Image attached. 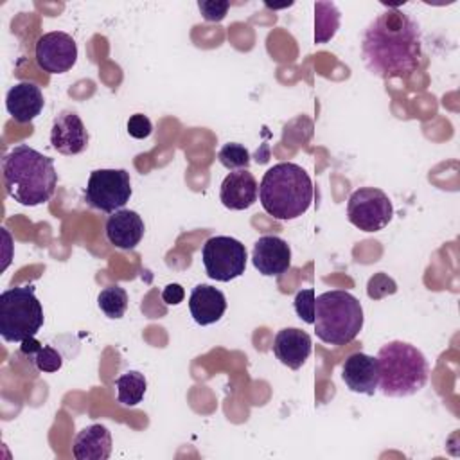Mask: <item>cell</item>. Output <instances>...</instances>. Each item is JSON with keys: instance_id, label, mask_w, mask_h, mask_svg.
Returning a JSON list of instances; mask_svg holds the SVG:
<instances>
[{"instance_id": "obj_27", "label": "cell", "mask_w": 460, "mask_h": 460, "mask_svg": "<svg viewBox=\"0 0 460 460\" xmlns=\"http://www.w3.org/2000/svg\"><path fill=\"white\" fill-rule=\"evenodd\" d=\"M198 9L207 22H221L230 9V2H226V0H199Z\"/></svg>"}, {"instance_id": "obj_12", "label": "cell", "mask_w": 460, "mask_h": 460, "mask_svg": "<svg viewBox=\"0 0 460 460\" xmlns=\"http://www.w3.org/2000/svg\"><path fill=\"white\" fill-rule=\"evenodd\" d=\"M252 262L264 277H279L291 266V248L279 235H262L252 250Z\"/></svg>"}, {"instance_id": "obj_6", "label": "cell", "mask_w": 460, "mask_h": 460, "mask_svg": "<svg viewBox=\"0 0 460 460\" xmlns=\"http://www.w3.org/2000/svg\"><path fill=\"white\" fill-rule=\"evenodd\" d=\"M45 322L34 286H16L0 295V336L9 343L34 338Z\"/></svg>"}, {"instance_id": "obj_7", "label": "cell", "mask_w": 460, "mask_h": 460, "mask_svg": "<svg viewBox=\"0 0 460 460\" xmlns=\"http://www.w3.org/2000/svg\"><path fill=\"white\" fill-rule=\"evenodd\" d=\"M246 246L230 235L208 237L201 248L207 275L217 282H230L246 270Z\"/></svg>"}, {"instance_id": "obj_21", "label": "cell", "mask_w": 460, "mask_h": 460, "mask_svg": "<svg viewBox=\"0 0 460 460\" xmlns=\"http://www.w3.org/2000/svg\"><path fill=\"white\" fill-rule=\"evenodd\" d=\"M20 350H22V354L32 358V361L40 372H58L63 365L61 354L50 345H41L36 338H29V340L22 341Z\"/></svg>"}, {"instance_id": "obj_22", "label": "cell", "mask_w": 460, "mask_h": 460, "mask_svg": "<svg viewBox=\"0 0 460 460\" xmlns=\"http://www.w3.org/2000/svg\"><path fill=\"white\" fill-rule=\"evenodd\" d=\"M115 386H117V401L120 404L137 406L144 399L147 381L142 372L128 370L126 374H122L115 379Z\"/></svg>"}, {"instance_id": "obj_23", "label": "cell", "mask_w": 460, "mask_h": 460, "mask_svg": "<svg viewBox=\"0 0 460 460\" xmlns=\"http://www.w3.org/2000/svg\"><path fill=\"white\" fill-rule=\"evenodd\" d=\"M99 309L111 320H119L124 316L128 309V293L124 288L113 284L104 288L97 296Z\"/></svg>"}, {"instance_id": "obj_29", "label": "cell", "mask_w": 460, "mask_h": 460, "mask_svg": "<svg viewBox=\"0 0 460 460\" xmlns=\"http://www.w3.org/2000/svg\"><path fill=\"white\" fill-rule=\"evenodd\" d=\"M183 298H185V291L180 284H167L162 291V300L167 305H178L180 302H183Z\"/></svg>"}, {"instance_id": "obj_8", "label": "cell", "mask_w": 460, "mask_h": 460, "mask_svg": "<svg viewBox=\"0 0 460 460\" xmlns=\"http://www.w3.org/2000/svg\"><path fill=\"white\" fill-rule=\"evenodd\" d=\"M131 192V180L126 169H95L90 172L84 201L92 208L111 214L124 208Z\"/></svg>"}, {"instance_id": "obj_16", "label": "cell", "mask_w": 460, "mask_h": 460, "mask_svg": "<svg viewBox=\"0 0 460 460\" xmlns=\"http://www.w3.org/2000/svg\"><path fill=\"white\" fill-rule=\"evenodd\" d=\"M106 237L108 241L120 250H133L144 237V221L142 217L129 208L115 210L106 219Z\"/></svg>"}, {"instance_id": "obj_24", "label": "cell", "mask_w": 460, "mask_h": 460, "mask_svg": "<svg viewBox=\"0 0 460 460\" xmlns=\"http://www.w3.org/2000/svg\"><path fill=\"white\" fill-rule=\"evenodd\" d=\"M217 160L223 167L230 171L248 169L250 167V153L243 144L228 142L217 151Z\"/></svg>"}, {"instance_id": "obj_3", "label": "cell", "mask_w": 460, "mask_h": 460, "mask_svg": "<svg viewBox=\"0 0 460 460\" xmlns=\"http://www.w3.org/2000/svg\"><path fill=\"white\" fill-rule=\"evenodd\" d=\"M259 201L275 219H295L305 214L313 203V181L298 164H275L259 183Z\"/></svg>"}, {"instance_id": "obj_5", "label": "cell", "mask_w": 460, "mask_h": 460, "mask_svg": "<svg viewBox=\"0 0 460 460\" xmlns=\"http://www.w3.org/2000/svg\"><path fill=\"white\" fill-rule=\"evenodd\" d=\"M313 325L323 343L347 345L363 327V307L349 291H325L316 296Z\"/></svg>"}, {"instance_id": "obj_2", "label": "cell", "mask_w": 460, "mask_h": 460, "mask_svg": "<svg viewBox=\"0 0 460 460\" xmlns=\"http://www.w3.org/2000/svg\"><path fill=\"white\" fill-rule=\"evenodd\" d=\"M2 180L5 192L20 205L38 207L47 203L58 185L54 160L20 144L2 158Z\"/></svg>"}, {"instance_id": "obj_19", "label": "cell", "mask_w": 460, "mask_h": 460, "mask_svg": "<svg viewBox=\"0 0 460 460\" xmlns=\"http://www.w3.org/2000/svg\"><path fill=\"white\" fill-rule=\"evenodd\" d=\"M75 460H106L111 455V433L102 424L83 428L72 444Z\"/></svg>"}, {"instance_id": "obj_9", "label": "cell", "mask_w": 460, "mask_h": 460, "mask_svg": "<svg viewBox=\"0 0 460 460\" xmlns=\"http://www.w3.org/2000/svg\"><path fill=\"white\" fill-rule=\"evenodd\" d=\"M394 217L390 198L377 187H359L347 201V219L363 232H379Z\"/></svg>"}, {"instance_id": "obj_11", "label": "cell", "mask_w": 460, "mask_h": 460, "mask_svg": "<svg viewBox=\"0 0 460 460\" xmlns=\"http://www.w3.org/2000/svg\"><path fill=\"white\" fill-rule=\"evenodd\" d=\"M50 144L61 155H79L88 146V131L81 117L72 110H63L54 117Z\"/></svg>"}, {"instance_id": "obj_13", "label": "cell", "mask_w": 460, "mask_h": 460, "mask_svg": "<svg viewBox=\"0 0 460 460\" xmlns=\"http://www.w3.org/2000/svg\"><path fill=\"white\" fill-rule=\"evenodd\" d=\"M341 379L350 392L374 395L379 383L377 359L365 352L350 354L341 367Z\"/></svg>"}, {"instance_id": "obj_17", "label": "cell", "mask_w": 460, "mask_h": 460, "mask_svg": "<svg viewBox=\"0 0 460 460\" xmlns=\"http://www.w3.org/2000/svg\"><path fill=\"white\" fill-rule=\"evenodd\" d=\"M43 93L40 86L29 81H22L14 84L7 95H5V108L7 113L18 122V124H27L34 120L41 110H43Z\"/></svg>"}, {"instance_id": "obj_10", "label": "cell", "mask_w": 460, "mask_h": 460, "mask_svg": "<svg viewBox=\"0 0 460 460\" xmlns=\"http://www.w3.org/2000/svg\"><path fill=\"white\" fill-rule=\"evenodd\" d=\"M34 59L47 74L68 72L77 61V43L63 31L45 32L36 41Z\"/></svg>"}, {"instance_id": "obj_18", "label": "cell", "mask_w": 460, "mask_h": 460, "mask_svg": "<svg viewBox=\"0 0 460 460\" xmlns=\"http://www.w3.org/2000/svg\"><path fill=\"white\" fill-rule=\"evenodd\" d=\"M189 311L198 325L216 323L226 311V296L214 286L198 284L190 291Z\"/></svg>"}, {"instance_id": "obj_4", "label": "cell", "mask_w": 460, "mask_h": 460, "mask_svg": "<svg viewBox=\"0 0 460 460\" xmlns=\"http://www.w3.org/2000/svg\"><path fill=\"white\" fill-rule=\"evenodd\" d=\"M377 388L388 397H408L424 388L429 365L424 354L401 340L385 343L377 356Z\"/></svg>"}, {"instance_id": "obj_26", "label": "cell", "mask_w": 460, "mask_h": 460, "mask_svg": "<svg viewBox=\"0 0 460 460\" xmlns=\"http://www.w3.org/2000/svg\"><path fill=\"white\" fill-rule=\"evenodd\" d=\"M314 304H316V295H314L313 288L300 289L293 300L295 313L298 314V318L311 325L314 323Z\"/></svg>"}, {"instance_id": "obj_25", "label": "cell", "mask_w": 460, "mask_h": 460, "mask_svg": "<svg viewBox=\"0 0 460 460\" xmlns=\"http://www.w3.org/2000/svg\"><path fill=\"white\" fill-rule=\"evenodd\" d=\"M397 293V284L392 277H388L386 273L379 271V273H374L370 279H368V284H367V295L368 298L372 300H381L388 295H394Z\"/></svg>"}, {"instance_id": "obj_14", "label": "cell", "mask_w": 460, "mask_h": 460, "mask_svg": "<svg viewBox=\"0 0 460 460\" xmlns=\"http://www.w3.org/2000/svg\"><path fill=\"white\" fill-rule=\"evenodd\" d=\"M275 358L291 370H298L313 350L311 336L296 327L280 329L273 338Z\"/></svg>"}, {"instance_id": "obj_1", "label": "cell", "mask_w": 460, "mask_h": 460, "mask_svg": "<svg viewBox=\"0 0 460 460\" xmlns=\"http://www.w3.org/2000/svg\"><path fill=\"white\" fill-rule=\"evenodd\" d=\"M361 56L367 68L381 79L410 77L422 61L419 23L410 14L388 7L363 31Z\"/></svg>"}, {"instance_id": "obj_28", "label": "cell", "mask_w": 460, "mask_h": 460, "mask_svg": "<svg viewBox=\"0 0 460 460\" xmlns=\"http://www.w3.org/2000/svg\"><path fill=\"white\" fill-rule=\"evenodd\" d=\"M128 133H129L133 138H138V140L147 138V137L153 133V124H151V120H149L146 115L135 113V115H131L129 120H128Z\"/></svg>"}, {"instance_id": "obj_15", "label": "cell", "mask_w": 460, "mask_h": 460, "mask_svg": "<svg viewBox=\"0 0 460 460\" xmlns=\"http://www.w3.org/2000/svg\"><path fill=\"white\" fill-rule=\"evenodd\" d=\"M259 198V185L255 176L248 169L232 171L225 176L219 199L230 210H244L250 208Z\"/></svg>"}, {"instance_id": "obj_20", "label": "cell", "mask_w": 460, "mask_h": 460, "mask_svg": "<svg viewBox=\"0 0 460 460\" xmlns=\"http://www.w3.org/2000/svg\"><path fill=\"white\" fill-rule=\"evenodd\" d=\"M341 13L332 2L314 4V43L323 45L334 38L340 29Z\"/></svg>"}]
</instances>
